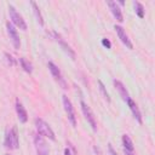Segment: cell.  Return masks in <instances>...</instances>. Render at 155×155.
Wrapping results in <instances>:
<instances>
[{"label": "cell", "mask_w": 155, "mask_h": 155, "mask_svg": "<svg viewBox=\"0 0 155 155\" xmlns=\"http://www.w3.org/2000/svg\"><path fill=\"white\" fill-rule=\"evenodd\" d=\"M124 151H125V154H126V155H134L132 151H127V150H124Z\"/></svg>", "instance_id": "cell-24"}, {"label": "cell", "mask_w": 155, "mask_h": 155, "mask_svg": "<svg viewBox=\"0 0 155 155\" xmlns=\"http://www.w3.org/2000/svg\"><path fill=\"white\" fill-rule=\"evenodd\" d=\"M102 45H103L104 47H107V48H110V47H111V42H110L108 39H102Z\"/></svg>", "instance_id": "cell-21"}, {"label": "cell", "mask_w": 155, "mask_h": 155, "mask_svg": "<svg viewBox=\"0 0 155 155\" xmlns=\"http://www.w3.org/2000/svg\"><path fill=\"white\" fill-rule=\"evenodd\" d=\"M107 4H108V6H109V8H110V11H111L113 16H114V17H115V18H116L119 22H122V21H124L122 12H121L120 7L117 6V4H116L115 1H108Z\"/></svg>", "instance_id": "cell-11"}, {"label": "cell", "mask_w": 155, "mask_h": 155, "mask_svg": "<svg viewBox=\"0 0 155 155\" xmlns=\"http://www.w3.org/2000/svg\"><path fill=\"white\" fill-rule=\"evenodd\" d=\"M108 150H109V154H110V155H117V154L114 151V149H113V145H111L110 143L108 144Z\"/></svg>", "instance_id": "cell-22"}, {"label": "cell", "mask_w": 155, "mask_h": 155, "mask_svg": "<svg viewBox=\"0 0 155 155\" xmlns=\"http://www.w3.org/2000/svg\"><path fill=\"white\" fill-rule=\"evenodd\" d=\"M53 35H54V38H56V41H57V42L61 45V47L63 48V51H64V52H67V53H68V56H69L71 59H74V58H75V52L70 48V46H69V45H68V44L62 39V36H61L59 34L53 33Z\"/></svg>", "instance_id": "cell-10"}, {"label": "cell", "mask_w": 155, "mask_h": 155, "mask_svg": "<svg viewBox=\"0 0 155 155\" xmlns=\"http://www.w3.org/2000/svg\"><path fill=\"white\" fill-rule=\"evenodd\" d=\"M133 6H134V11H136L137 16L139 18H143L144 17V7H143V5L140 2H138V1H134L133 2Z\"/></svg>", "instance_id": "cell-18"}, {"label": "cell", "mask_w": 155, "mask_h": 155, "mask_svg": "<svg viewBox=\"0 0 155 155\" xmlns=\"http://www.w3.org/2000/svg\"><path fill=\"white\" fill-rule=\"evenodd\" d=\"M6 29H7V34H8V36H10V40H11L13 47H15L16 50H18L19 46H21V41H19V36H18L17 29H16L15 25H13L12 23H10V22H7Z\"/></svg>", "instance_id": "cell-7"}, {"label": "cell", "mask_w": 155, "mask_h": 155, "mask_svg": "<svg viewBox=\"0 0 155 155\" xmlns=\"http://www.w3.org/2000/svg\"><path fill=\"white\" fill-rule=\"evenodd\" d=\"M5 155H11V154H5Z\"/></svg>", "instance_id": "cell-25"}, {"label": "cell", "mask_w": 155, "mask_h": 155, "mask_svg": "<svg viewBox=\"0 0 155 155\" xmlns=\"http://www.w3.org/2000/svg\"><path fill=\"white\" fill-rule=\"evenodd\" d=\"M81 109H82V113H84V115H85L87 122L91 125L92 130L96 132V131H97V122H96V117H94V115H93L91 108H90L85 102L81 101Z\"/></svg>", "instance_id": "cell-6"}, {"label": "cell", "mask_w": 155, "mask_h": 155, "mask_svg": "<svg viewBox=\"0 0 155 155\" xmlns=\"http://www.w3.org/2000/svg\"><path fill=\"white\" fill-rule=\"evenodd\" d=\"M122 145H124V150H127V151H132L133 153L134 147H133V143H132L131 138L127 134H124L122 136Z\"/></svg>", "instance_id": "cell-15"}, {"label": "cell", "mask_w": 155, "mask_h": 155, "mask_svg": "<svg viewBox=\"0 0 155 155\" xmlns=\"http://www.w3.org/2000/svg\"><path fill=\"white\" fill-rule=\"evenodd\" d=\"M5 57H6V61H7V63H8L10 65H13V64H15V61H13V58H12V56H11V54L5 53Z\"/></svg>", "instance_id": "cell-20"}, {"label": "cell", "mask_w": 155, "mask_h": 155, "mask_svg": "<svg viewBox=\"0 0 155 155\" xmlns=\"http://www.w3.org/2000/svg\"><path fill=\"white\" fill-rule=\"evenodd\" d=\"M19 63H21L22 68L24 69V71H27V73H29V74L33 71V65H31V63H30L29 61H27L24 57L19 58Z\"/></svg>", "instance_id": "cell-17"}, {"label": "cell", "mask_w": 155, "mask_h": 155, "mask_svg": "<svg viewBox=\"0 0 155 155\" xmlns=\"http://www.w3.org/2000/svg\"><path fill=\"white\" fill-rule=\"evenodd\" d=\"M34 144H35V149H36L38 155H48V153H50L48 145H47L46 140L42 138V136L36 134L34 137Z\"/></svg>", "instance_id": "cell-5"}, {"label": "cell", "mask_w": 155, "mask_h": 155, "mask_svg": "<svg viewBox=\"0 0 155 155\" xmlns=\"http://www.w3.org/2000/svg\"><path fill=\"white\" fill-rule=\"evenodd\" d=\"M4 144L8 149H18L19 140H18V133H17V128L16 127H12L10 131H7V133L5 136Z\"/></svg>", "instance_id": "cell-2"}, {"label": "cell", "mask_w": 155, "mask_h": 155, "mask_svg": "<svg viewBox=\"0 0 155 155\" xmlns=\"http://www.w3.org/2000/svg\"><path fill=\"white\" fill-rule=\"evenodd\" d=\"M64 155H71V153H70V150H69L68 148L64 149Z\"/></svg>", "instance_id": "cell-23"}, {"label": "cell", "mask_w": 155, "mask_h": 155, "mask_svg": "<svg viewBox=\"0 0 155 155\" xmlns=\"http://www.w3.org/2000/svg\"><path fill=\"white\" fill-rule=\"evenodd\" d=\"M47 67H48V69H50V71H51V74H52V76L61 84V86L63 87V88H67V85H65V81L63 80V78H62V74H61V71H59V69H58V67L56 65V64H53L52 62H48V64H47Z\"/></svg>", "instance_id": "cell-8"}, {"label": "cell", "mask_w": 155, "mask_h": 155, "mask_svg": "<svg viewBox=\"0 0 155 155\" xmlns=\"http://www.w3.org/2000/svg\"><path fill=\"white\" fill-rule=\"evenodd\" d=\"M63 99V105H64V110L67 113V116H68V120L69 122L71 124V126H76V117H75V113H74V108H73V104L70 102V99L64 94L62 97Z\"/></svg>", "instance_id": "cell-4"}, {"label": "cell", "mask_w": 155, "mask_h": 155, "mask_svg": "<svg viewBox=\"0 0 155 155\" xmlns=\"http://www.w3.org/2000/svg\"><path fill=\"white\" fill-rule=\"evenodd\" d=\"M30 5L33 6V11H34V13H35V17H36V19H38L39 24H40V25H44V19H42V15H41V12H40L39 7H38V5H36V4L34 2V1H31V2H30Z\"/></svg>", "instance_id": "cell-16"}, {"label": "cell", "mask_w": 155, "mask_h": 155, "mask_svg": "<svg viewBox=\"0 0 155 155\" xmlns=\"http://www.w3.org/2000/svg\"><path fill=\"white\" fill-rule=\"evenodd\" d=\"M114 86L116 87V90L119 91V93H120V97L127 103V101L131 98L130 97V94H128V92H127V90H126V87H125V85L121 82V81H119V80H114Z\"/></svg>", "instance_id": "cell-12"}, {"label": "cell", "mask_w": 155, "mask_h": 155, "mask_svg": "<svg viewBox=\"0 0 155 155\" xmlns=\"http://www.w3.org/2000/svg\"><path fill=\"white\" fill-rule=\"evenodd\" d=\"M114 29L116 30V34H117L119 39L121 40V42H122L124 45H126V47H128V48H133V45H132V42L130 41V39H128L126 31L124 30V28H122L121 25H116V24H115V25H114Z\"/></svg>", "instance_id": "cell-9"}, {"label": "cell", "mask_w": 155, "mask_h": 155, "mask_svg": "<svg viewBox=\"0 0 155 155\" xmlns=\"http://www.w3.org/2000/svg\"><path fill=\"white\" fill-rule=\"evenodd\" d=\"M127 104H128V107H130V109H131V111H132V114H133L134 119H136L139 124H142V114H140V111H139V109H138L137 104H136L131 98L127 101Z\"/></svg>", "instance_id": "cell-14"}, {"label": "cell", "mask_w": 155, "mask_h": 155, "mask_svg": "<svg viewBox=\"0 0 155 155\" xmlns=\"http://www.w3.org/2000/svg\"><path fill=\"white\" fill-rule=\"evenodd\" d=\"M35 126H36V130L39 132L40 136H44V137H47L50 138L51 140H54L56 137H54V133L52 131V128L50 127V125L47 122H45L42 119H35Z\"/></svg>", "instance_id": "cell-1"}, {"label": "cell", "mask_w": 155, "mask_h": 155, "mask_svg": "<svg viewBox=\"0 0 155 155\" xmlns=\"http://www.w3.org/2000/svg\"><path fill=\"white\" fill-rule=\"evenodd\" d=\"M16 111H17V115H18V119L21 122H27L28 120V113L27 110L24 109V107L22 105V103L19 101H16Z\"/></svg>", "instance_id": "cell-13"}, {"label": "cell", "mask_w": 155, "mask_h": 155, "mask_svg": "<svg viewBox=\"0 0 155 155\" xmlns=\"http://www.w3.org/2000/svg\"><path fill=\"white\" fill-rule=\"evenodd\" d=\"M8 13H10V18H11V21H12V23L15 25H17L22 30H25L27 29V24H25L23 17L16 11V8L12 5H8Z\"/></svg>", "instance_id": "cell-3"}, {"label": "cell", "mask_w": 155, "mask_h": 155, "mask_svg": "<svg viewBox=\"0 0 155 155\" xmlns=\"http://www.w3.org/2000/svg\"><path fill=\"white\" fill-rule=\"evenodd\" d=\"M98 86H99V91L102 92V94H103V97L107 99V102H110V97H109V93H108V91H107V88H105L104 84H103L101 80H98Z\"/></svg>", "instance_id": "cell-19"}]
</instances>
